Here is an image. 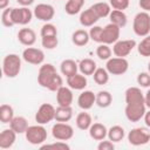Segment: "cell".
<instances>
[{"mask_svg": "<svg viewBox=\"0 0 150 150\" xmlns=\"http://www.w3.org/2000/svg\"><path fill=\"white\" fill-rule=\"evenodd\" d=\"M124 114L128 121L134 123L141 121L146 111L144 95L141 91V89L138 87H129L124 93Z\"/></svg>", "mask_w": 150, "mask_h": 150, "instance_id": "obj_1", "label": "cell"}, {"mask_svg": "<svg viewBox=\"0 0 150 150\" xmlns=\"http://www.w3.org/2000/svg\"><path fill=\"white\" fill-rule=\"evenodd\" d=\"M38 83L50 91H56L63 86L61 75L57 74L55 67L52 63H42L38 73Z\"/></svg>", "mask_w": 150, "mask_h": 150, "instance_id": "obj_2", "label": "cell"}, {"mask_svg": "<svg viewBox=\"0 0 150 150\" xmlns=\"http://www.w3.org/2000/svg\"><path fill=\"white\" fill-rule=\"evenodd\" d=\"M21 71V57L18 54H7L2 60V73L8 79L16 77Z\"/></svg>", "mask_w": 150, "mask_h": 150, "instance_id": "obj_3", "label": "cell"}, {"mask_svg": "<svg viewBox=\"0 0 150 150\" xmlns=\"http://www.w3.org/2000/svg\"><path fill=\"white\" fill-rule=\"evenodd\" d=\"M132 30L137 36H146L150 33V14L148 12H138L134 16Z\"/></svg>", "mask_w": 150, "mask_h": 150, "instance_id": "obj_4", "label": "cell"}, {"mask_svg": "<svg viewBox=\"0 0 150 150\" xmlns=\"http://www.w3.org/2000/svg\"><path fill=\"white\" fill-rule=\"evenodd\" d=\"M26 139L28 143L33 145H41L47 141V130L43 127V124H35V125H29L28 129L25 132Z\"/></svg>", "mask_w": 150, "mask_h": 150, "instance_id": "obj_5", "label": "cell"}, {"mask_svg": "<svg viewBox=\"0 0 150 150\" xmlns=\"http://www.w3.org/2000/svg\"><path fill=\"white\" fill-rule=\"evenodd\" d=\"M127 138L134 146L145 145L150 142V131L146 128H134L128 132Z\"/></svg>", "mask_w": 150, "mask_h": 150, "instance_id": "obj_6", "label": "cell"}, {"mask_svg": "<svg viewBox=\"0 0 150 150\" xmlns=\"http://www.w3.org/2000/svg\"><path fill=\"white\" fill-rule=\"evenodd\" d=\"M105 69L110 75H123L129 69V62L125 57H110L105 63Z\"/></svg>", "mask_w": 150, "mask_h": 150, "instance_id": "obj_7", "label": "cell"}, {"mask_svg": "<svg viewBox=\"0 0 150 150\" xmlns=\"http://www.w3.org/2000/svg\"><path fill=\"white\" fill-rule=\"evenodd\" d=\"M52 135L57 141H69L74 136V129L67 122H56L52 127Z\"/></svg>", "mask_w": 150, "mask_h": 150, "instance_id": "obj_8", "label": "cell"}, {"mask_svg": "<svg viewBox=\"0 0 150 150\" xmlns=\"http://www.w3.org/2000/svg\"><path fill=\"white\" fill-rule=\"evenodd\" d=\"M55 111H56V109L50 103H42L39 107L38 111L35 112V121L39 124L45 125V124L52 122L53 120H55Z\"/></svg>", "mask_w": 150, "mask_h": 150, "instance_id": "obj_9", "label": "cell"}, {"mask_svg": "<svg viewBox=\"0 0 150 150\" xmlns=\"http://www.w3.org/2000/svg\"><path fill=\"white\" fill-rule=\"evenodd\" d=\"M34 13L28 8V7H15L12 9V20L14 22V25H28L32 19H33Z\"/></svg>", "mask_w": 150, "mask_h": 150, "instance_id": "obj_10", "label": "cell"}, {"mask_svg": "<svg viewBox=\"0 0 150 150\" xmlns=\"http://www.w3.org/2000/svg\"><path fill=\"white\" fill-rule=\"evenodd\" d=\"M120 34H121V28L114 23H108L103 27L102 29V35H101V43L105 45H114L116 41L120 40Z\"/></svg>", "mask_w": 150, "mask_h": 150, "instance_id": "obj_11", "label": "cell"}, {"mask_svg": "<svg viewBox=\"0 0 150 150\" xmlns=\"http://www.w3.org/2000/svg\"><path fill=\"white\" fill-rule=\"evenodd\" d=\"M137 46L136 41L135 40H118L114 43L112 46V53L115 56H118V57H125L128 56L132 49Z\"/></svg>", "mask_w": 150, "mask_h": 150, "instance_id": "obj_12", "label": "cell"}, {"mask_svg": "<svg viewBox=\"0 0 150 150\" xmlns=\"http://www.w3.org/2000/svg\"><path fill=\"white\" fill-rule=\"evenodd\" d=\"M22 59L27 63L39 66V64H42L45 61V53H43V50H41L39 48L27 47L22 52Z\"/></svg>", "mask_w": 150, "mask_h": 150, "instance_id": "obj_13", "label": "cell"}, {"mask_svg": "<svg viewBox=\"0 0 150 150\" xmlns=\"http://www.w3.org/2000/svg\"><path fill=\"white\" fill-rule=\"evenodd\" d=\"M33 13L36 19L45 22H49L55 15V9L49 4H39L34 7Z\"/></svg>", "mask_w": 150, "mask_h": 150, "instance_id": "obj_14", "label": "cell"}, {"mask_svg": "<svg viewBox=\"0 0 150 150\" xmlns=\"http://www.w3.org/2000/svg\"><path fill=\"white\" fill-rule=\"evenodd\" d=\"M73 101H74V96H73L71 88L62 86L61 88H59L56 90V102L59 105L70 107Z\"/></svg>", "mask_w": 150, "mask_h": 150, "instance_id": "obj_15", "label": "cell"}, {"mask_svg": "<svg viewBox=\"0 0 150 150\" xmlns=\"http://www.w3.org/2000/svg\"><path fill=\"white\" fill-rule=\"evenodd\" d=\"M96 103V94L91 90H83L77 97V105L82 110H89Z\"/></svg>", "mask_w": 150, "mask_h": 150, "instance_id": "obj_16", "label": "cell"}, {"mask_svg": "<svg viewBox=\"0 0 150 150\" xmlns=\"http://www.w3.org/2000/svg\"><path fill=\"white\" fill-rule=\"evenodd\" d=\"M18 40L21 45L32 47L36 41V33L32 28H21L18 32Z\"/></svg>", "mask_w": 150, "mask_h": 150, "instance_id": "obj_17", "label": "cell"}, {"mask_svg": "<svg viewBox=\"0 0 150 150\" xmlns=\"http://www.w3.org/2000/svg\"><path fill=\"white\" fill-rule=\"evenodd\" d=\"M67 84L69 88H71L74 90H83L88 84V80H87L86 75H83L81 73L80 74L76 73V74L67 77Z\"/></svg>", "mask_w": 150, "mask_h": 150, "instance_id": "obj_18", "label": "cell"}, {"mask_svg": "<svg viewBox=\"0 0 150 150\" xmlns=\"http://www.w3.org/2000/svg\"><path fill=\"white\" fill-rule=\"evenodd\" d=\"M16 132L9 128V129H4L0 132V149H9L13 146L16 139Z\"/></svg>", "mask_w": 150, "mask_h": 150, "instance_id": "obj_19", "label": "cell"}, {"mask_svg": "<svg viewBox=\"0 0 150 150\" xmlns=\"http://www.w3.org/2000/svg\"><path fill=\"white\" fill-rule=\"evenodd\" d=\"M100 20V18L97 16V14L93 11L91 7H89L88 9H84L80 13V18L79 21L83 27H93L97 21Z\"/></svg>", "mask_w": 150, "mask_h": 150, "instance_id": "obj_20", "label": "cell"}, {"mask_svg": "<svg viewBox=\"0 0 150 150\" xmlns=\"http://www.w3.org/2000/svg\"><path fill=\"white\" fill-rule=\"evenodd\" d=\"M88 131H89V136L94 141H98V142L104 139L107 137V135H108L107 127L104 124H102V123H98V122L97 123H93Z\"/></svg>", "mask_w": 150, "mask_h": 150, "instance_id": "obj_21", "label": "cell"}, {"mask_svg": "<svg viewBox=\"0 0 150 150\" xmlns=\"http://www.w3.org/2000/svg\"><path fill=\"white\" fill-rule=\"evenodd\" d=\"M77 70H79V64L71 59H66L60 64V71L66 77H69V76L76 74Z\"/></svg>", "mask_w": 150, "mask_h": 150, "instance_id": "obj_22", "label": "cell"}, {"mask_svg": "<svg viewBox=\"0 0 150 150\" xmlns=\"http://www.w3.org/2000/svg\"><path fill=\"white\" fill-rule=\"evenodd\" d=\"M109 19L110 22L118 26L120 28H123L127 26L128 23V16L124 13V11H118V9H111L110 14H109Z\"/></svg>", "mask_w": 150, "mask_h": 150, "instance_id": "obj_23", "label": "cell"}, {"mask_svg": "<svg viewBox=\"0 0 150 150\" xmlns=\"http://www.w3.org/2000/svg\"><path fill=\"white\" fill-rule=\"evenodd\" d=\"M89 40H90L89 32H87L86 29H76L71 34V42L77 47L86 46L89 42Z\"/></svg>", "mask_w": 150, "mask_h": 150, "instance_id": "obj_24", "label": "cell"}, {"mask_svg": "<svg viewBox=\"0 0 150 150\" xmlns=\"http://www.w3.org/2000/svg\"><path fill=\"white\" fill-rule=\"evenodd\" d=\"M28 127V121L23 116H14V118L9 122V128H12L16 134H25Z\"/></svg>", "mask_w": 150, "mask_h": 150, "instance_id": "obj_25", "label": "cell"}, {"mask_svg": "<svg viewBox=\"0 0 150 150\" xmlns=\"http://www.w3.org/2000/svg\"><path fill=\"white\" fill-rule=\"evenodd\" d=\"M75 123H76V127L80 130H89L90 125L93 124L91 115L89 112H87L86 110H83L82 112H79L77 114L76 120H75Z\"/></svg>", "mask_w": 150, "mask_h": 150, "instance_id": "obj_26", "label": "cell"}, {"mask_svg": "<svg viewBox=\"0 0 150 150\" xmlns=\"http://www.w3.org/2000/svg\"><path fill=\"white\" fill-rule=\"evenodd\" d=\"M96 68H97V64L91 59H82L79 62V70H80L81 74H83L86 76L93 75L94 71L96 70Z\"/></svg>", "mask_w": 150, "mask_h": 150, "instance_id": "obj_27", "label": "cell"}, {"mask_svg": "<svg viewBox=\"0 0 150 150\" xmlns=\"http://www.w3.org/2000/svg\"><path fill=\"white\" fill-rule=\"evenodd\" d=\"M73 117V109L70 107L59 105L55 111V121L56 122H69Z\"/></svg>", "mask_w": 150, "mask_h": 150, "instance_id": "obj_28", "label": "cell"}, {"mask_svg": "<svg viewBox=\"0 0 150 150\" xmlns=\"http://www.w3.org/2000/svg\"><path fill=\"white\" fill-rule=\"evenodd\" d=\"M124 136H125V130H124V128L121 127V125H112V127H110V128L108 129V135H107V137H108V139L112 141L114 143L121 142V141L124 138Z\"/></svg>", "mask_w": 150, "mask_h": 150, "instance_id": "obj_29", "label": "cell"}, {"mask_svg": "<svg viewBox=\"0 0 150 150\" xmlns=\"http://www.w3.org/2000/svg\"><path fill=\"white\" fill-rule=\"evenodd\" d=\"M93 8V11L97 14V16L100 19L109 16L110 12H111V6L109 2H104V1H98L96 4H94L93 6H90Z\"/></svg>", "mask_w": 150, "mask_h": 150, "instance_id": "obj_30", "label": "cell"}, {"mask_svg": "<svg viewBox=\"0 0 150 150\" xmlns=\"http://www.w3.org/2000/svg\"><path fill=\"white\" fill-rule=\"evenodd\" d=\"M84 5V0H67L64 6V12L68 15H75L81 13V9Z\"/></svg>", "mask_w": 150, "mask_h": 150, "instance_id": "obj_31", "label": "cell"}, {"mask_svg": "<svg viewBox=\"0 0 150 150\" xmlns=\"http://www.w3.org/2000/svg\"><path fill=\"white\" fill-rule=\"evenodd\" d=\"M112 102V96L108 90H100L96 94V105L100 108H108Z\"/></svg>", "mask_w": 150, "mask_h": 150, "instance_id": "obj_32", "label": "cell"}, {"mask_svg": "<svg viewBox=\"0 0 150 150\" xmlns=\"http://www.w3.org/2000/svg\"><path fill=\"white\" fill-rule=\"evenodd\" d=\"M109 73L105 68H102V67H97L96 70L94 71L93 74V77H94V81L96 84L98 86H103V84H107L108 81H109Z\"/></svg>", "mask_w": 150, "mask_h": 150, "instance_id": "obj_33", "label": "cell"}, {"mask_svg": "<svg viewBox=\"0 0 150 150\" xmlns=\"http://www.w3.org/2000/svg\"><path fill=\"white\" fill-rule=\"evenodd\" d=\"M14 118V109L9 104H1L0 105V121L1 123H9Z\"/></svg>", "mask_w": 150, "mask_h": 150, "instance_id": "obj_34", "label": "cell"}, {"mask_svg": "<svg viewBox=\"0 0 150 150\" xmlns=\"http://www.w3.org/2000/svg\"><path fill=\"white\" fill-rule=\"evenodd\" d=\"M136 47H137V52L141 56L149 57L150 56V35L144 36L143 40Z\"/></svg>", "mask_w": 150, "mask_h": 150, "instance_id": "obj_35", "label": "cell"}, {"mask_svg": "<svg viewBox=\"0 0 150 150\" xmlns=\"http://www.w3.org/2000/svg\"><path fill=\"white\" fill-rule=\"evenodd\" d=\"M111 54H112V50L111 48L109 47V45H105V43H100L96 48V56L100 59V60H104V61H108L110 57H111Z\"/></svg>", "mask_w": 150, "mask_h": 150, "instance_id": "obj_36", "label": "cell"}, {"mask_svg": "<svg viewBox=\"0 0 150 150\" xmlns=\"http://www.w3.org/2000/svg\"><path fill=\"white\" fill-rule=\"evenodd\" d=\"M40 35H41V38H43V36H57V28L55 25H53L50 22H46L41 27Z\"/></svg>", "mask_w": 150, "mask_h": 150, "instance_id": "obj_37", "label": "cell"}, {"mask_svg": "<svg viewBox=\"0 0 150 150\" xmlns=\"http://www.w3.org/2000/svg\"><path fill=\"white\" fill-rule=\"evenodd\" d=\"M41 45L45 49H55L59 45V39L57 36H43L41 38Z\"/></svg>", "mask_w": 150, "mask_h": 150, "instance_id": "obj_38", "label": "cell"}, {"mask_svg": "<svg viewBox=\"0 0 150 150\" xmlns=\"http://www.w3.org/2000/svg\"><path fill=\"white\" fill-rule=\"evenodd\" d=\"M12 9L13 8L7 7V8L2 9V13H1V23H2V26L8 27V28L14 26V22L12 20Z\"/></svg>", "mask_w": 150, "mask_h": 150, "instance_id": "obj_39", "label": "cell"}, {"mask_svg": "<svg viewBox=\"0 0 150 150\" xmlns=\"http://www.w3.org/2000/svg\"><path fill=\"white\" fill-rule=\"evenodd\" d=\"M40 149H54V150H69L70 146L66 143V141H57L55 143H50V144H41Z\"/></svg>", "mask_w": 150, "mask_h": 150, "instance_id": "obj_40", "label": "cell"}, {"mask_svg": "<svg viewBox=\"0 0 150 150\" xmlns=\"http://www.w3.org/2000/svg\"><path fill=\"white\" fill-rule=\"evenodd\" d=\"M102 29H103V27H101V26H95V25H94L93 27H90V30H89V36H90V40H93L94 42L101 43Z\"/></svg>", "mask_w": 150, "mask_h": 150, "instance_id": "obj_41", "label": "cell"}, {"mask_svg": "<svg viewBox=\"0 0 150 150\" xmlns=\"http://www.w3.org/2000/svg\"><path fill=\"white\" fill-rule=\"evenodd\" d=\"M137 84L142 88H149L150 87V74L148 71H142L137 75Z\"/></svg>", "mask_w": 150, "mask_h": 150, "instance_id": "obj_42", "label": "cell"}, {"mask_svg": "<svg viewBox=\"0 0 150 150\" xmlns=\"http://www.w3.org/2000/svg\"><path fill=\"white\" fill-rule=\"evenodd\" d=\"M109 4L112 9H118V11H124L129 7L130 0H109Z\"/></svg>", "mask_w": 150, "mask_h": 150, "instance_id": "obj_43", "label": "cell"}, {"mask_svg": "<svg viewBox=\"0 0 150 150\" xmlns=\"http://www.w3.org/2000/svg\"><path fill=\"white\" fill-rule=\"evenodd\" d=\"M114 149H115V144L110 139H108V141L102 139L97 144V150H114Z\"/></svg>", "mask_w": 150, "mask_h": 150, "instance_id": "obj_44", "label": "cell"}, {"mask_svg": "<svg viewBox=\"0 0 150 150\" xmlns=\"http://www.w3.org/2000/svg\"><path fill=\"white\" fill-rule=\"evenodd\" d=\"M138 5H139L141 9H143L144 12L150 13V0H139Z\"/></svg>", "mask_w": 150, "mask_h": 150, "instance_id": "obj_45", "label": "cell"}, {"mask_svg": "<svg viewBox=\"0 0 150 150\" xmlns=\"http://www.w3.org/2000/svg\"><path fill=\"white\" fill-rule=\"evenodd\" d=\"M34 1L35 0H16V2L21 6H23V7H29L30 5L34 4Z\"/></svg>", "mask_w": 150, "mask_h": 150, "instance_id": "obj_46", "label": "cell"}, {"mask_svg": "<svg viewBox=\"0 0 150 150\" xmlns=\"http://www.w3.org/2000/svg\"><path fill=\"white\" fill-rule=\"evenodd\" d=\"M143 120H144V123L148 128H150V109L148 111H145L144 116H143Z\"/></svg>", "mask_w": 150, "mask_h": 150, "instance_id": "obj_47", "label": "cell"}, {"mask_svg": "<svg viewBox=\"0 0 150 150\" xmlns=\"http://www.w3.org/2000/svg\"><path fill=\"white\" fill-rule=\"evenodd\" d=\"M144 101H145L146 108L150 109V88L146 90V93H145V95H144Z\"/></svg>", "mask_w": 150, "mask_h": 150, "instance_id": "obj_48", "label": "cell"}, {"mask_svg": "<svg viewBox=\"0 0 150 150\" xmlns=\"http://www.w3.org/2000/svg\"><path fill=\"white\" fill-rule=\"evenodd\" d=\"M9 5V0H0V9L7 8Z\"/></svg>", "mask_w": 150, "mask_h": 150, "instance_id": "obj_49", "label": "cell"}, {"mask_svg": "<svg viewBox=\"0 0 150 150\" xmlns=\"http://www.w3.org/2000/svg\"><path fill=\"white\" fill-rule=\"evenodd\" d=\"M148 73H149V74H150V62H149V63H148Z\"/></svg>", "mask_w": 150, "mask_h": 150, "instance_id": "obj_50", "label": "cell"}]
</instances>
